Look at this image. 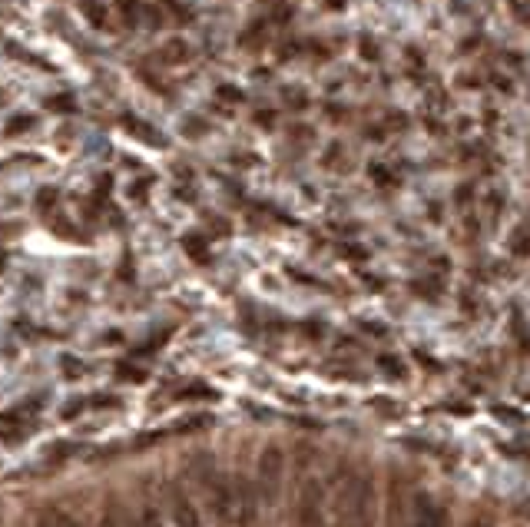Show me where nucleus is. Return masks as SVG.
I'll return each instance as SVG.
<instances>
[{
  "mask_svg": "<svg viewBox=\"0 0 530 527\" xmlns=\"http://www.w3.org/2000/svg\"><path fill=\"white\" fill-rule=\"evenodd\" d=\"M467 527H490L487 521H474V524H467Z\"/></svg>",
  "mask_w": 530,
  "mask_h": 527,
  "instance_id": "obj_39",
  "label": "nucleus"
},
{
  "mask_svg": "<svg viewBox=\"0 0 530 527\" xmlns=\"http://www.w3.org/2000/svg\"><path fill=\"white\" fill-rule=\"evenodd\" d=\"M183 249L193 255L195 262H209V242H206V236H199V232L186 236V239H183Z\"/></svg>",
  "mask_w": 530,
  "mask_h": 527,
  "instance_id": "obj_10",
  "label": "nucleus"
},
{
  "mask_svg": "<svg viewBox=\"0 0 530 527\" xmlns=\"http://www.w3.org/2000/svg\"><path fill=\"white\" fill-rule=\"evenodd\" d=\"M209 226H212L219 236H229V222L226 219H216V216H212V219H209Z\"/></svg>",
  "mask_w": 530,
  "mask_h": 527,
  "instance_id": "obj_33",
  "label": "nucleus"
},
{
  "mask_svg": "<svg viewBox=\"0 0 530 527\" xmlns=\"http://www.w3.org/2000/svg\"><path fill=\"white\" fill-rule=\"evenodd\" d=\"M457 199H461V206H467V199H471V186H461V189H457Z\"/></svg>",
  "mask_w": 530,
  "mask_h": 527,
  "instance_id": "obj_36",
  "label": "nucleus"
},
{
  "mask_svg": "<svg viewBox=\"0 0 530 527\" xmlns=\"http://www.w3.org/2000/svg\"><path fill=\"white\" fill-rule=\"evenodd\" d=\"M510 253L520 255V259L527 255V226H520V229L510 236Z\"/></svg>",
  "mask_w": 530,
  "mask_h": 527,
  "instance_id": "obj_19",
  "label": "nucleus"
},
{
  "mask_svg": "<svg viewBox=\"0 0 530 527\" xmlns=\"http://www.w3.org/2000/svg\"><path fill=\"white\" fill-rule=\"evenodd\" d=\"M338 253H342V259H351V262H361V259H365V249H361V246H342Z\"/></svg>",
  "mask_w": 530,
  "mask_h": 527,
  "instance_id": "obj_28",
  "label": "nucleus"
},
{
  "mask_svg": "<svg viewBox=\"0 0 530 527\" xmlns=\"http://www.w3.org/2000/svg\"><path fill=\"white\" fill-rule=\"evenodd\" d=\"M100 527H119V524H116V517H113V514L107 511V514L100 517Z\"/></svg>",
  "mask_w": 530,
  "mask_h": 527,
  "instance_id": "obj_35",
  "label": "nucleus"
},
{
  "mask_svg": "<svg viewBox=\"0 0 530 527\" xmlns=\"http://www.w3.org/2000/svg\"><path fill=\"white\" fill-rule=\"evenodd\" d=\"M345 517L348 527H371V521H375V484H371L368 474H361L355 487L348 491Z\"/></svg>",
  "mask_w": 530,
  "mask_h": 527,
  "instance_id": "obj_3",
  "label": "nucleus"
},
{
  "mask_svg": "<svg viewBox=\"0 0 530 527\" xmlns=\"http://www.w3.org/2000/svg\"><path fill=\"white\" fill-rule=\"evenodd\" d=\"M80 11H83V17H87L97 30H103L107 27V7L100 4V0H80Z\"/></svg>",
  "mask_w": 530,
  "mask_h": 527,
  "instance_id": "obj_11",
  "label": "nucleus"
},
{
  "mask_svg": "<svg viewBox=\"0 0 530 527\" xmlns=\"http://www.w3.org/2000/svg\"><path fill=\"white\" fill-rule=\"evenodd\" d=\"M56 202H60V193H56L54 186H44L40 193H37V206H40V212H50Z\"/></svg>",
  "mask_w": 530,
  "mask_h": 527,
  "instance_id": "obj_16",
  "label": "nucleus"
},
{
  "mask_svg": "<svg viewBox=\"0 0 530 527\" xmlns=\"http://www.w3.org/2000/svg\"><path fill=\"white\" fill-rule=\"evenodd\" d=\"M322 4L328 11H342V7H345V0H322Z\"/></svg>",
  "mask_w": 530,
  "mask_h": 527,
  "instance_id": "obj_37",
  "label": "nucleus"
},
{
  "mask_svg": "<svg viewBox=\"0 0 530 527\" xmlns=\"http://www.w3.org/2000/svg\"><path fill=\"white\" fill-rule=\"evenodd\" d=\"M119 375H123V378H130V382H143V378H146V372L130 368V365H119Z\"/></svg>",
  "mask_w": 530,
  "mask_h": 527,
  "instance_id": "obj_29",
  "label": "nucleus"
},
{
  "mask_svg": "<svg viewBox=\"0 0 530 527\" xmlns=\"http://www.w3.org/2000/svg\"><path fill=\"white\" fill-rule=\"evenodd\" d=\"M285 103L295 107V110H305V107H308V99H305L302 90H285Z\"/></svg>",
  "mask_w": 530,
  "mask_h": 527,
  "instance_id": "obj_25",
  "label": "nucleus"
},
{
  "mask_svg": "<svg viewBox=\"0 0 530 527\" xmlns=\"http://www.w3.org/2000/svg\"><path fill=\"white\" fill-rule=\"evenodd\" d=\"M368 176H371V183L381 189H391V186H398V176L391 173L388 166H381V163H371L368 166Z\"/></svg>",
  "mask_w": 530,
  "mask_h": 527,
  "instance_id": "obj_13",
  "label": "nucleus"
},
{
  "mask_svg": "<svg viewBox=\"0 0 530 527\" xmlns=\"http://www.w3.org/2000/svg\"><path fill=\"white\" fill-rule=\"evenodd\" d=\"M150 183H152L150 176H143L140 183H133V186H130V196L136 199V202H146V193H150Z\"/></svg>",
  "mask_w": 530,
  "mask_h": 527,
  "instance_id": "obj_23",
  "label": "nucleus"
},
{
  "mask_svg": "<svg viewBox=\"0 0 530 527\" xmlns=\"http://www.w3.org/2000/svg\"><path fill=\"white\" fill-rule=\"evenodd\" d=\"M381 368H385L388 375H395V378H398V375H404V365H401L398 358H391V355H385V358H381Z\"/></svg>",
  "mask_w": 530,
  "mask_h": 527,
  "instance_id": "obj_27",
  "label": "nucleus"
},
{
  "mask_svg": "<svg viewBox=\"0 0 530 527\" xmlns=\"http://www.w3.org/2000/svg\"><path fill=\"white\" fill-rule=\"evenodd\" d=\"M510 7H514V13H517V20L520 23H527V4L524 0H507Z\"/></svg>",
  "mask_w": 530,
  "mask_h": 527,
  "instance_id": "obj_31",
  "label": "nucleus"
},
{
  "mask_svg": "<svg viewBox=\"0 0 530 527\" xmlns=\"http://www.w3.org/2000/svg\"><path fill=\"white\" fill-rule=\"evenodd\" d=\"M232 504H236V524L239 527H259V511H262V501H259V491L252 478L239 474L232 481Z\"/></svg>",
  "mask_w": 530,
  "mask_h": 527,
  "instance_id": "obj_4",
  "label": "nucleus"
},
{
  "mask_svg": "<svg viewBox=\"0 0 530 527\" xmlns=\"http://www.w3.org/2000/svg\"><path fill=\"white\" fill-rule=\"evenodd\" d=\"M358 54L365 56V60H378V47H375L371 37H361V40H358Z\"/></svg>",
  "mask_w": 530,
  "mask_h": 527,
  "instance_id": "obj_24",
  "label": "nucleus"
},
{
  "mask_svg": "<svg viewBox=\"0 0 530 527\" xmlns=\"http://www.w3.org/2000/svg\"><path fill=\"white\" fill-rule=\"evenodd\" d=\"M325 484L318 478H308L299 491V504H295V521L299 527H322L325 524Z\"/></svg>",
  "mask_w": 530,
  "mask_h": 527,
  "instance_id": "obj_2",
  "label": "nucleus"
},
{
  "mask_svg": "<svg viewBox=\"0 0 530 527\" xmlns=\"http://www.w3.org/2000/svg\"><path fill=\"white\" fill-rule=\"evenodd\" d=\"M156 56L162 63H183V60H189V44L186 40H169V44H162V50Z\"/></svg>",
  "mask_w": 530,
  "mask_h": 527,
  "instance_id": "obj_9",
  "label": "nucleus"
},
{
  "mask_svg": "<svg viewBox=\"0 0 530 527\" xmlns=\"http://www.w3.org/2000/svg\"><path fill=\"white\" fill-rule=\"evenodd\" d=\"M33 123H37V120H33L30 113H17V116L4 126V140H17V136H23V133H30Z\"/></svg>",
  "mask_w": 530,
  "mask_h": 527,
  "instance_id": "obj_12",
  "label": "nucleus"
},
{
  "mask_svg": "<svg viewBox=\"0 0 530 527\" xmlns=\"http://www.w3.org/2000/svg\"><path fill=\"white\" fill-rule=\"evenodd\" d=\"M47 514H50V527H76V521L64 511H47Z\"/></svg>",
  "mask_w": 530,
  "mask_h": 527,
  "instance_id": "obj_26",
  "label": "nucleus"
},
{
  "mask_svg": "<svg viewBox=\"0 0 530 527\" xmlns=\"http://www.w3.org/2000/svg\"><path fill=\"white\" fill-rule=\"evenodd\" d=\"M282 478H285V454L275 444H265L259 451V461H255V491H259V501L265 507H275L282 497Z\"/></svg>",
  "mask_w": 530,
  "mask_h": 527,
  "instance_id": "obj_1",
  "label": "nucleus"
},
{
  "mask_svg": "<svg viewBox=\"0 0 530 527\" xmlns=\"http://www.w3.org/2000/svg\"><path fill=\"white\" fill-rule=\"evenodd\" d=\"M216 93H219L222 99H226V103H242V99H246V97H242V90L232 87V83H222V87H219Z\"/></svg>",
  "mask_w": 530,
  "mask_h": 527,
  "instance_id": "obj_22",
  "label": "nucleus"
},
{
  "mask_svg": "<svg viewBox=\"0 0 530 527\" xmlns=\"http://www.w3.org/2000/svg\"><path fill=\"white\" fill-rule=\"evenodd\" d=\"M411 527H447V511L434 497L418 495L411 507Z\"/></svg>",
  "mask_w": 530,
  "mask_h": 527,
  "instance_id": "obj_6",
  "label": "nucleus"
},
{
  "mask_svg": "<svg viewBox=\"0 0 530 527\" xmlns=\"http://www.w3.org/2000/svg\"><path fill=\"white\" fill-rule=\"evenodd\" d=\"M119 13H123V20H126V27H136V13H140V0H119Z\"/></svg>",
  "mask_w": 530,
  "mask_h": 527,
  "instance_id": "obj_18",
  "label": "nucleus"
},
{
  "mask_svg": "<svg viewBox=\"0 0 530 527\" xmlns=\"http://www.w3.org/2000/svg\"><path fill=\"white\" fill-rule=\"evenodd\" d=\"M136 527H166V524H162V514H159V511H156L152 504H146V507L140 511V521H136Z\"/></svg>",
  "mask_w": 530,
  "mask_h": 527,
  "instance_id": "obj_17",
  "label": "nucleus"
},
{
  "mask_svg": "<svg viewBox=\"0 0 530 527\" xmlns=\"http://www.w3.org/2000/svg\"><path fill=\"white\" fill-rule=\"evenodd\" d=\"M169 511H173L176 527H206V524H203L199 507L193 504V497L186 495V491H179V487L169 491Z\"/></svg>",
  "mask_w": 530,
  "mask_h": 527,
  "instance_id": "obj_7",
  "label": "nucleus"
},
{
  "mask_svg": "<svg viewBox=\"0 0 530 527\" xmlns=\"http://www.w3.org/2000/svg\"><path fill=\"white\" fill-rule=\"evenodd\" d=\"M44 107L50 113H76V99L70 93H54V97H47Z\"/></svg>",
  "mask_w": 530,
  "mask_h": 527,
  "instance_id": "obj_14",
  "label": "nucleus"
},
{
  "mask_svg": "<svg viewBox=\"0 0 530 527\" xmlns=\"http://www.w3.org/2000/svg\"><path fill=\"white\" fill-rule=\"evenodd\" d=\"M123 130L130 133L133 140H140V143H150V146H166V136H162L152 123H146L143 116H133V113H126L123 116Z\"/></svg>",
  "mask_w": 530,
  "mask_h": 527,
  "instance_id": "obj_8",
  "label": "nucleus"
},
{
  "mask_svg": "<svg viewBox=\"0 0 530 527\" xmlns=\"http://www.w3.org/2000/svg\"><path fill=\"white\" fill-rule=\"evenodd\" d=\"M206 495H209V507L216 521L222 524H236V504H232V481H226L219 471L206 474Z\"/></svg>",
  "mask_w": 530,
  "mask_h": 527,
  "instance_id": "obj_5",
  "label": "nucleus"
},
{
  "mask_svg": "<svg viewBox=\"0 0 530 527\" xmlns=\"http://www.w3.org/2000/svg\"><path fill=\"white\" fill-rule=\"evenodd\" d=\"M262 33H265V23H252V27H249L246 33H239V44H246V47H259Z\"/></svg>",
  "mask_w": 530,
  "mask_h": 527,
  "instance_id": "obj_20",
  "label": "nucleus"
},
{
  "mask_svg": "<svg viewBox=\"0 0 530 527\" xmlns=\"http://www.w3.org/2000/svg\"><path fill=\"white\" fill-rule=\"evenodd\" d=\"M272 120H275V113H272V110H259V113H255V123H259L262 130H269Z\"/></svg>",
  "mask_w": 530,
  "mask_h": 527,
  "instance_id": "obj_32",
  "label": "nucleus"
},
{
  "mask_svg": "<svg viewBox=\"0 0 530 527\" xmlns=\"http://www.w3.org/2000/svg\"><path fill=\"white\" fill-rule=\"evenodd\" d=\"M109 189H113V179H109V176H100V183H97V199H107Z\"/></svg>",
  "mask_w": 530,
  "mask_h": 527,
  "instance_id": "obj_30",
  "label": "nucleus"
},
{
  "mask_svg": "<svg viewBox=\"0 0 530 527\" xmlns=\"http://www.w3.org/2000/svg\"><path fill=\"white\" fill-rule=\"evenodd\" d=\"M414 292H418V296L438 298L441 296V282H438V279H418V282H414Z\"/></svg>",
  "mask_w": 530,
  "mask_h": 527,
  "instance_id": "obj_21",
  "label": "nucleus"
},
{
  "mask_svg": "<svg viewBox=\"0 0 530 527\" xmlns=\"http://www.w3.org/2000/svg\"><path fill=\"white\" fill-rule=\"evenodd\" d=\"M7 99H11V97H7V90L0 87V107H7Z\"/></svg>",
  "mask_w": 530,
  "mask_h": 527,
  "instance_id": "obj_38",
  "label": "nucleus"
},
{
  "mask_svg": "<svg viewBox=\"0 0 530 527\" xmlns=\"http://www.w3.org/2000/svg\"><path fill=\"white\" fill-rule=\"evenodd\" d=\"M494 87L504 90V93H510V90H514V83H510V80H504V77H494Z\"/></svg>",
  "mask_w": 530,
  "mask_h": 527,
  "instance_id": "obj_34",
  "label": "nucleus"
},
{
  "mask_svg": "<svg viewBox=\"0 0 530 527\" xmlns=\"http://www.w3.org/2000/svg\"><path fill=\"white\" fill-rule=\"evenodd\" d=\"M183 133H186V136H193V140H199V136H206V133H209V123L203 120V116H186Z\"/></svg>",
  "mask_w": 530,
  "mask_h": 527,
  "instance_id": "obj_15",
  "label": "nucleus"
}]
</instances>
